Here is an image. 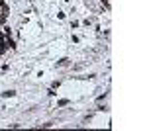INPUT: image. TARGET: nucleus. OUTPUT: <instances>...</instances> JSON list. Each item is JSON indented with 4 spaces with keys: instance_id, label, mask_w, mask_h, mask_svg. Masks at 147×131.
Returning a JSON list of instances; mask_svg holds the SVG:
<instances>
[{
    "instance_id": "f257e3e1",
    "label": "nucleus",
    "mask_w": 147,
    "mask_h": 131,
    "mask_svg": "<svg viewBox=\"0 0 147 131\" xmlns=\"http://www.w3.org/2000/svg\"><path fill=\"white\" fill-rule=\"evenodd\" d=\"M4 20H6V16H4V14H0V24H4Z\"/></svg>"
}]
</instances>
